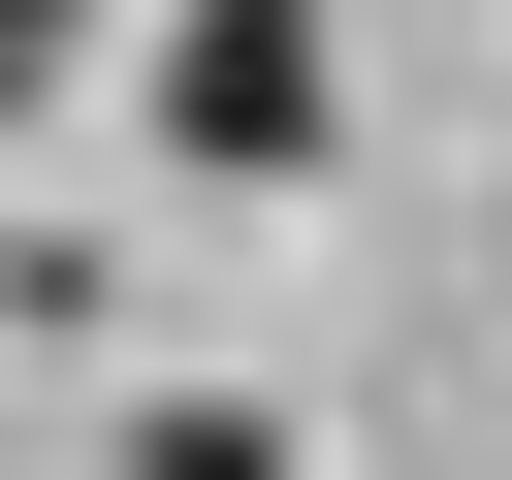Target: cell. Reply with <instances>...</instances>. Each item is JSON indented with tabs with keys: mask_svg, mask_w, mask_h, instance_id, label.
I'll return each mask as SVG.
<instances>
[{
	"mask_svg": "<svg viewBox=\"0 0 512 480\" xmlns=\"http://www.w3.org/2000/svg\"><path fill=\"white\" fill-rule=\"evenodd\" d=\"M320 128H352V32L320 0H160V160L192 192H288Z\"/></svg>",
	"mask_w": 512,
	"mask_h": 480,
	"instance_id": "cell-1",
	"label": "cell"
},
{
	"mask_svg": "<svg viewBox=\"0 0 512 480\" xmlns=\"http://www.w3.org/2000/svg\"><path fill=\"white\" fill-rule=\"evenodd\" d=\"M64 64H96V0H0V128H32V96H64Z\"/></svg>",
	"mask_w": 512,
	"mask_h": 480,
	"instance_id": "cell-3",
	"label": "cell"
},
{
	"mask_svg": "<svg viewBox=\"0 0 512 480\" xmlns=\"http://www.w3.org/2000/svg\"><path fill=\"white\" fill-rule=\"evenodd\" d=\"M128 480H288V416H224V384H160V416H128Z\"/></svg>",
	"mask_w": 512,
	"mask_h": 480,
	"instance_id": "cell-2",
	"label": "cell"
}]
</instances>
